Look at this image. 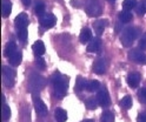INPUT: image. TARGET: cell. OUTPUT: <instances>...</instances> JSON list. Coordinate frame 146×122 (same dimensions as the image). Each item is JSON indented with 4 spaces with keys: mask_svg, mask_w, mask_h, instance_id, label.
Instances as JSON below:
<instances>
[{
    "mask_svg": "<svg viewBox=\"0 0 146 122\" xmlns=\"http://www.w3.org/2000/svg\"><path fill=\"white\" fill-rule=\"evenodd\" d=\"M120 28H121V24H117V26H115V33H117V34L119 33Z\"/></svg>",
    "mask_w": 146,
    "mask_h": 122,
    "instance_id": "obj_36",
    "label": "cell"
},
{
    "mask_svg": "<svg viewBox=\"0 0 146 122\" xmlns=\"http://www.w3.org/2000/svg\"><path fill=\"white\" fill-rule=\"evenodd\" d=\"M35 65H36V67H38L39 69H45L46 68V63H45V60L41 58V56H36Z\"/></svg>",
    "mask_w": 146,
    "mask_h": 122,
    "instance_id": "obj_32",
    "label": "cell"
},
{
    "mask_svg": "<svg viewBox=\"0 0 146 122\" xmlns=\"http://www.w3.org/2000/svg\"><path fill=\"white\" fill-rule=\"evenodd\" d=\"M102 48V40L99 38H93L87 45V52L88 53H98Z\"/></svg>",
    "mask_w": 146,
    "mask_h": 122,
    "instance_id": "obj_11",
    "label": "cell"
},
{
    "mask_svg": "<svg viewBox=\"0 0 146 122\" xmlns=\"http://www.w3.org/2000/svg\"><path fill=\"white\" fill-rule=\"evenodd\" d=\"M130 59L135 62V63H140V65H146V54H144L140 51L133 49L130 53Z\"/></svg>",
    "mask_w": 146,
    "mask_h": 122,
    "instance_id": "obj_9",
    "label": "cell"
},
{
    "mask_svg": "<svg viewBox=\"0 0 146 122\" xmlns=\"http://www.w3.org/2000/svg\"><path fill=\"white\" fill-rule=\"evenodd\" d=\"M135 12H137V14H139V15H144L145 12H146V1H144V0H143V1L137 4Z\"/></svg>",
    "mask_w": 146,
    "mask_h": 122,
    "instance_id": "obj_29",
    "label": "cell"
},
{
    "mask_svg": "<svg viewBox=\"0 0 146 122\" xmlns=\"http://www.w3.org/2000/svg\"><path fill=\"white\" fill-rule=\"evenodd\" d=\"M86 86H87L86 80L84 78H81V76H78L77 80H76V84H74V90L76 92H81V90L86 89Z\"/></svg>",
    "mask_w": 146,
    "mask_h": 122,
    "instance_id": "obj_20",
    "label": "cell"
},
{
    "mask_svg": "<svg viewBox=\"0 0 146 122\" xmlns=\"http://www.w3.org/2000/svg\"><path fill=\"white\" fill-rule=\"evenodd\" d=\"M139 48L140 49H146V41L145 40L140 39V41H139Z\"/></svg>",
    "mask_w": 146,
    "mask_h": 122,
    "instance_id": "obj_34",
    "label": "cell"
},
{
    "mask_svg": "<svg viewBox=\"0 0 146 122\" xmlns=\"http://www.w3.org/2000/svg\"><path fill=\"white\" fill-rule=\"evenodd\" d=\"M14 24H15V27L18 30H20V28H26L27 25H29V16H27L26 13L18 14L15 20H14Z\"/></svg>",
    "mask_w": 146,
    "mask_h": 122,
    "instance_id": "obj_10",
    "label": "cell"
},
{
    "mask_svg": "<svg viewBox=\"0 0 146 122\" xmlns=\"http://www.w3.org/2000/svg\"><path fill=\"white\" fill-rule=\"evenodd\" d=\"M12 11V3L10 0H3L1 3V15L3 18H7Z\"/></svg>",
    "mask_w": 146,
    "mask_h": 122,
    "instance_id": "obj_17",
    "label": "cell"
},
{
    "mask_svg": "<svg viewBox=\"0 0 146 122\" xmlns=\"http://www.w3.org/2000/svg\"><path fill=\"white\" fill-rule=\"evenodd\" d=\"M30 86L33 89V93L35 92H39L44 86H45V81L44 78H41L40 75L38 74H31V78H30Z\"/></svg>",
    "mask_w": 146,
    "mask_h": 122,
    "instance_id": "obj_6",
    "label": "cell"
},
{
    "mask_svg": "<svg viewBox=\"0 0 146 122\" xmlns=\"http://www.w3.org/2000/svg\"><path fill=\"white\" fill-rule=\"evenodd\" d=\"M21 3H23L25 6H30L31 3H32V0H21Z\"/></svg>",
    "mask_w": 146,
    "mask_h": 122,
    "instance_id": "obj_35",
    "label": "cell"
},
{
    "mask_svg": "<svg viewBox=\"0 0 146 122\" xmlns=\"http://www.w3.org/2000/svg\"><path fill=\"white\" fill-rule=\"evenodd\" d=\"M91 40H92V32H91L90 28L84 27L83 30H81L80 34H79V41L81 44H87Z\"/></svg>",
    "mask_w": 146,
    "mask_h": 122,
    "instance_id": "obj_13",
    "label": "cell"
},
{
    "mask_svg": "<svg viewBox=\"0 0 146 122\" xmlns=\"http://www.w3.org/2000/svg\"><path fill=\"white\" fill-rule=\"evenodd\" d=\"M98 101H97V98H87L86 101H85V106L87 109H91V110H94L97 107H98Z\"/></svg>",
    "mask_w": 146,
    "mask_h": 122,
    "instance_id": "obj_24",
    "label": "cell"
},
{
    "mask_svg": "<svg viewBox=\"0 0 146 122\" xmlns=\"http://www.w3.org/2000/svg\"><path fill=\"white\" fill-rule=\"evenodd\" d=\"M1 117L3 120H8L11 117V109L7 105L3 103V109H1Z\"/></svg>",
    "mask_w": 146,
    "mask_h": 122,
    "instance_id": "obj_30",
    "label": "cell"
},
{
    "mask_svg": "<svg viewBox=\"0 0 146 122\" xmlns=\"http://www.w3.org/2000/svg\"><path fill=\"white\" fill-rule=\"evenodd\" d=\"M32 51L35 54V56H42L45 53V45L41 40H36L33 46H32Z\"/></svg>",
    "mask_w": 146,
    "mask_h": 122,
    "instance_id": "obj_16",
    "label": "cell"
},
{
    "mask_svg": "<svg viewBox=\"0 0 146 122\" xmlns=\"http://www.w3.org/2000/svg\"><path fill=\"white\" fill-rule=\"evenodd\" d=\"M138 35H139V28L127 27L123 31V33L120 35V42L123 44L124 47H130Z\"/></svg>",
    "mask_w": 146,
    "mask_h": 122,
    "instance_id": "obj_2",
    "label": "cell"
},
{
    "mask_svg": "<svg viewBox=\"0 0 146 122\" xmlns=\"http://www.w3.org/2000/svg\"><path fill=\"white\" fill-rule=\"evenodd\" d=\"M107 25H108V20H106V19H100V20H97L93 22V28L98 35H102Z\"/></svg>",
    "mask_w": 146,
    "mask_h": 122,
    "instance_id": "obj_14",
    "label": "cell"
},
{
    "mask_svg": "<svg viewBox=\"0 0 146 122\" xmlns=\"http://www.w3.org/2000/svg\"><path fill=\"white\" fill-rule=\"evenodd\" d=\"M120 106L123 108H126V109H129L132 107V98L130 95H126L124 96L121 100H120Z\"/></svg>",
    "mask_w": 146,
    "mask_h": 122,
    "instance_id": "obj_27",
    "label": "cell"
},
{
    "mask_svg": "<svg viewBox=\"0 0 146 122\" xmlns=\"http://www.w3.org/2000/svg\"><path fill=\"white\" fill-rule=\"evenodd\" d=\"M85 12L88 16H98L102 13V6L99 0H87L85 5Z\"/></svg>",
    "mask_w": 146,
    "mask_h": 122,
    "instance_id": "obj_3",
    "label": "cell"
},
{
    "mask_svg": "<svg viewBox=\"0 0 146 122\" xmlns=\"http://www.w3.org/2000/svg\"><path fill=\"white\" fill-rule=\"evenodd\" d=\"M57 22V18L54 14H51V13H47V14H44L40 16L39 19V24L45 27V28H51L56 25Z\"/></svg>",
    "mask_w": 146,
    "mask_h": 122,
    "instance_id": "obj_7",
    "label": "cell"
},
{
    "mask_svg": "<svg viewBox=\"0 0 146 122\" xmlns=\"http://www.w3.org/2000/svg\"><path fill=\"white\" fill-rule=\"evenodd\" d=\"M140 74L138 73H131L129 76H127V83H129V86L132 87V88H137L139 86L140 83Z\"/></svg>",
    "mask_w": 146,
    "mask_h": 122,
    "instance_id": "obj_15",
    "label": "cell"
},
{
    "mask_svg": "<svg viewBox=\"0 0 146 122\" xmlns=\"http://www.w3.org/2000/svg\"><path fill=\"white\" fill-rule=\"evenodd\" d=\"M99 88H100V83L97 80H91L90 82H87V86H86L87 92H96Z\"/></svg>",
    "mask_w": 146,
    "mask_h": 122,
    "instance_id": "obj_26",
    "label": "cell"
},
{
    "mask_svg": "<svg viewBox=\"0 0 146 122\" xmlns=\"http://www.w3.org/2000/svg\"><path fill=\"white\" fill-rule=\"evenodd\" d=\"M93 72L98 75H103L106 72V63L103 59H97L93 62V67H92Z\"/></svg>",
    "mask_w": 146,
    "mask_h": 122,
    "instance_id": "obj_12",
    "label": "cell"
},
{
    "mask_svg": "<svg viewBox=\"0 0 146 122\" xmlns=\"http://www.w3.org/2000/svg\"><path fill=\"white\" fill-rule=\"evenodd\" d=\"M141 40H145L146 41V33H144V35L141 36Z\"/></svg>",
    "mask_w": 146,
    "mask_h": 122,
    "instance_id": "obj_37",
    "label": "cell"
},
{
    "mask_svg": "<svg viewBox=\"0 0 146 122\" xmlns=\"http://www.w3.org/2000/svg\"><path fill=\"white\" fill-rule=\"evenodd\" d=\"M102 122H114V114L111 110H105L102 114Z\"/></svg>",
    "mask_w": 146,
    "mask_h": 122,
    "instance_id": "obj_25",
    "label": "cell"
},
{
    "mask_svg": "<svg viewBox=\"0 0 146 122\" xmlns=\"http://www.w3.org/2000/svg\"><path fill=\"white\" fill-rule=\"evenodd\" d=\"M137 6V0H124L123 1V8L131 11L132 8H135Z\"/></svg>",
    "mask_w": 146,
    "mask_h": 122,
    "instance_id": "obj_28",
    "label": "cell"
},
{
    "mask_svg": "<svg viewBox=\"0 0 146 122\" xmlns=\"http://www.w3.org/2000/svg\"><path fill=\"white\" fill-rule=\"evenodd\" d=\"M54 117H56L57 122H65L67 120V113L62 108H57L54 110Z\"/></svg>",
    "mask_w": 146,
    "mask_h": 122,
    "instance_id": "obj_19",
    "label": "cell"
},
{
    "mask_svg": "<svg viewBox=\"0 0 146 122\" xmlns=\"http://www.w3.org/2000/svg\"><path fill=\"white\" fill-rule=\"evenodd\" d=\"M8 59H10V63H11L12 66H19V65L21 63V59H23L21 52L17 51V52H15L13 55H11Z\"/></svg>",
    "mask_w": 146,
    "mask_h": 122,
    "instance_id": "obj_21",
    "label": "cell"
},
{
    "mask_svg": "<svg viewBox=\"0 0 146 122\" xmlns=\"http://www.w3.org/2000/svg\"><path fill=\"white\" fill-rule=\"evenodd\" d=\"M14 78H15L14 71L11 69L8 66H4L3 67V83L6 87H12L15 81Z\"/></svg>",
    "mask_w": 146,
    "mask_h": 122,
    "instance_id": "obj_4",
    "label": "cell"
},
{
    "mask_svg": "<svg viewBox=\"0 0 146 122\" xmlns=\"http://www.w3.org/2000/svg\"><path fill=\"white\" fill-rule=\"evenodd\" d=\"M45 11V4L42 0H35L34 1V12L38 15H42Z\"/></svg>",
    "mask_w": 146,
    "mask_h": 122,
    "instance_id": "obj_22",
    "label": "cell"
},
{
    "mask_svg": "<svg viewBox=\"0 0 146 122\" xmlns=\"http://www.w3.org/2000/svg\"><path fill=\"white\" fill-rule=\"evenodd\" d=\"M32 99H33V103H34L35 111L38 113L39 115H46V114H47V108H46V105H45V103L42 102V100H40L38 92L32 93Z\"/></svg>",
    "mask_w": 146,
    "mask_h": 122,
    "instance_id": "obj_5",
    "label": "cell"
},
{
    "mask_svg": "<svg viewBox=\"0 0 146 122\" xmlns=\"http://www.w3.org/2000/svg\"><path fill=\"white\" fill-rule=\"evenodd\" d=\"M119 19L120 21L126 24V22H130L132 20V14L130 11H127V9H124V11L119 12Z\"/></svg>",
    "mask_w": 146,
    "mask_h": 122,
    "instance_id": "obj_23",
    "label": "cell"
},
{
    "mask_svg": "<svg viewBox=\"0 0 146 122\" xmlns=\"http://www.w3.org/2000/svg\"><path fill=\"white\" fill-rule=\"evenodd\" d=\"M138 95H139V99H140L141 102H146V87H144L139 90Z\"/></svg>",
    "mask_w": 146,
    "mask_h": 122,
    "instance_id": "obj_33",
    "label": "cell"
},
{
    "mask_svg": "<svg viewBox=\"0 0 146 122\" xmlns=\"http://www.w3.org/2000/svg\"><path fill=\"white\" fill-rule=\"evenodd\" d=\"M97 101L99 103V106H102V107H107L110 105V95H108V93L105 88L103 89H100L98 93H97Z\"/></svg>",
    "mask_w": 146,
    "mask_h": 122,
    "instance_id": "obj_8",
    "label": "cell"
},
{
    "mask_svg": "<svg viewBox=\"0 0 146 122\" xmlns=\"http://www.w3.org/2000/svg\"><path fill=\"white\" fill-rule=\"evenodd\" d=\"M18 39L20 41H26L27 39V28H20L18 30Z\"/></svg>",
    "mask_w": 146,
    "mask_h": 122,
    "instance_id": "obj_31",
    "label": "cell"
},
{
    "mask_svg": "<svg viewBox=\"0 0 146 122\" xmlns=\"http://www.w3.org/2000/svg\"><path fill=\"white\" fill-rule=\"evenodd\" d=\"M110 1H114V0H110Z\"/></svg>",
    "mask_w": 146,
    "mask_h": 122,
    "instance_id": "obj_39",
    "label": "cell"
},
{
    "mask_svg": "<svg viewBox=\"0 0 146 122\" xmlns=\"http://www.w3.org/2000/svg\"><path fill=\"white\" fill-rule=\"evenodd\" d=\"M15 52H17V44L14 41H10L6 45L5 49H4V56H6V58H10V56L13 55Z\"/></svg>",
    "mask_w": 146,
    "mask_h": 122,
    "instance_id": "obj_18",
    "label": "cell"
},
{
    "mask_svg": "<svg viewBox=\"0 0 146 122\" xmlns=\"http://www.w3.org/2000/svg\"><path fill=\"white\" fill-rule=\"evenodd\" d=\"M51 82L54 87V95L58 99H61L66 95V92L68 88V78L66 75H62L60 73H54L51 76Z\"/></svg>",
    "mask_w": 146,
    "mask_h": 122,
    "instance_id": "obj_1",
    "label": "cell"
},
{
    "mask_svg": "<svg viewBox=\"0 0 146 122\" xmlns=\"http://www.w3.org/2000/svg\"><path fill=\"white\" fill-rule=\"evenodd\" d=\"M81 122H94L93 120H84V121H81Z\"/></svg>",
    "mask_w": 146,
    "mask_h": 122,
    "instance_id": "obj_38",
    "label": "cell"
}]
</instances>
